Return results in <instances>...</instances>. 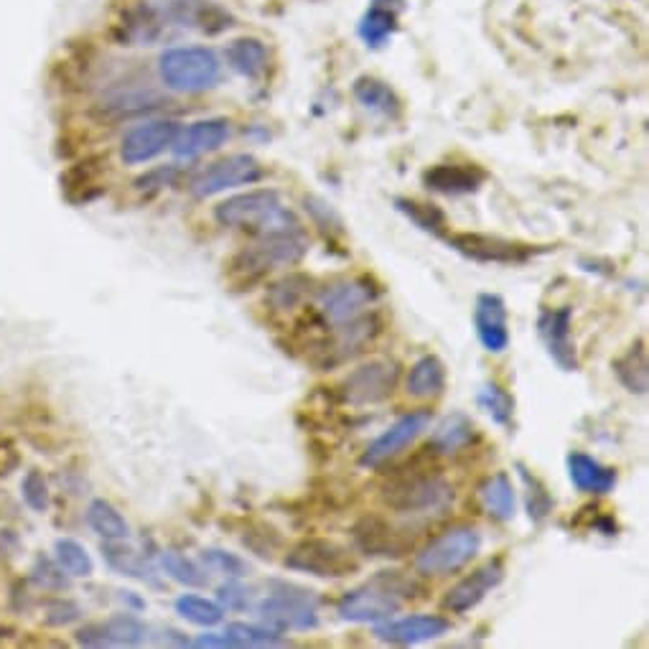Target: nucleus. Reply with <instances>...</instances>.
<instances>
[{
	"label": "nucleus",
	"mask_w": 649,
	"mask_h": 649,
	"mask_svg": "<svg viewBox=\"0 0 649 649\" xmlns=\"http://www.w3.org/2000/svg\"><path fill=\"white\" fill-rule=\"evenodd\" d=\"M382 502L411 520L443 518L453 504V486L431 466L400 469L382 484Z\"/></svg>",
	"instance_id": "nucleus-1"
},
{
	"label": "nucleus",
	"mask_w": 649,
	"mask_h": 649,
	"mask_svg": "<svg viewBox=\"0 0 649 649\" xmlns=\"http://www.w3.org/2000/svg\"><path fill=\"white\" fill-rule=\"evenodd\" d=\"M421 593L423 586L407 573L380 571L357 589L346 591L336 603V613L352 625H380L393 619L407 599H417Z\"/></svg>",
	"instance_id": "nucleus-2"
},
{
	"label": "nucleus",
	"mask_w": 649,
	"mask_h": 649,
	"mask_svg": "<svg viewBox=\"0 0 649 649\" xmlns=\"http://www.w3.org/2000/svg\"><path fill=\"white\" fill-rule=\"evenodd\" d=\"M215 219L222 227L243 229L253 237H265L301 225L298 217L281 201V194L273 189L235 194V197L217 204Z\"/></svg>",
	"instance_id": "nucleus-3"
},
{
	"label": "nucleus",
	"mask_w": 649,
	"mask_h": 649,
	"mask_svg": "<svg viewBox=\"0 0 649 649\" xmlns=\"http://www.w3.org/2000/svg\"><path fill=\"white\" fill-rule=\"evenodd\" d=\"M271 593L257 603V617L275 631H308L318 627V596L306 586L278 581L268 583Z\"/></svg>",
	"instance_id": "nucleus-4"
},
{
	"label": "nucleus",
	"mask_w": 649,
	"mask_h": 649,
	"mask_svg": "<svg viewBox=\"0 0 649 649\" xmlns=\"http://www.w3.org/2000/svg\"><path fill=\"white\" fill-rule=\"evenodd\" d=\"M482 550V532L474 524H453L415 553V571L429 578L459 573Z\"/></svg>",
	"instance_id": "nucleus-5"
},
{
	"label": "nucleus",
	"mask_w": 649,
	"mask_h": 649,
	"mask_svg": "<svg viewBox=\"0 0 649 649\" xmlns=\"http://www.w3.org/2000/svg\"><path fill=\"white\" fill-rule=\"evenodd\" d=\"M158 75L168 90L197 95L219 85L222 61L207 47H176L158 59Z\"/></svg>",
	"instance_id": "nucleus-6"
},
{
	"label": "nucleus",
	"mask_w": 649,
	"mask_h": 649,
	"mask_svg": "<svg viewBox=\"0 0 649 649\" xmlns=\"http://www.w3.org/2000/svg\"><path fill=\"white\" fill-rule=\"evenodd\" d=\"M286 568L298 573H308L314 578H336L354 576L360 571V558L354 555L350 545H342L332 538H304L298 540L286 553Z\"/></svg>",
	"instance_id": "nucleus-7"
},
{
	"label": "nucleus",
	"mask_w": 649,
	"mask_h": 649,
	"mask_svg": "<svg viewBox=\"0 0 649 649\" xmlns=\"http://www.w3.org/2000/svg\"><path fill=\"white\" fill-rule=\"evenodd\" d=\"M318 314L324 316L328 326L352 322L362 316L372 304L382 298V286L372 275H357V278H340L316 288Z\"/></svg>",
	"instance_id": "nucleus-8"
},
{
	"label": "nucleus",
	"mask_w": 649,
	"mask_h": 649,
	"mask_svg": "<svg viewBox=\"0 0 649 649\" xmlns=\"http://www.w3.org/2000/svg\"><path fill=\"white\" fill-rule=\"evenodd\" d=\"M451 250L479 265H524L532 257L550 253L548 245H530L484 233H453L443 237Z\"/></svg>",
	"instance_id": "nucleus-9"
},
{
	"label": "nucleus",
	"mask_w": 649,
	"mask_h": 649,
	"mask_svg": "<svg viewBox=\"0 0 649 649\" xmlns=\"http://www.w3.org/2000/svg\"><path fill=\"white\" fill-rule=\"evenodd\" d=\"M400 380V364L395 360H370L354 367L346 375L340 387H336V397L344 405L352 407H367L385 403V400L395 393Z\"/></svg>",
	"instance_id": "nucleus-10"
},
{
	"label": "nucleus",
	"mask_w": 649,
	"mask_h": 649,
	"mask_svg": "<svg viewBox=\"0 0 649 649\" xmlns=\"http://www.w3.org/2000/svg\"><path fill=\"white\" fill-rule=\"evenodd\" d=\"M171 29L199 31L207 37L233 29L235 16L215 0H148Z\"/></svg>",
	"instance_id": "nucleus-11"
},
{
	"label": "nucleus",
	"mask_w": 649,
	"mask_h": 649,
	"mask_svg": "<svg viewBox=\"0 0 649 649\" xmlns=\"http://www.w3.org/2000/svg\"><path fill=\"white\" fill-rule=\"evenodd\" d=\"M265 176L263 164L250 154H235L227 158H219L212 166L204 168L194 176L189 184V191L197 199L217 197L222 191L237 189V186H253Z\"/></svg>",
	"instance_id": "nucleus-12"
},
{
	"label": "nucleus",
	"mask_w": 649,
	"mask_h": 649,
	"mask_svg": "<svg viewBox=\"0 0 649 649\" xmlns=\"http://www.w3.org/2000/svg\"><path fill=\"white\" fill-rule=\"evenodd\" d=\"M352 542L364 558H403L413 550L411 532L400 530L380 512L362 514L352 524Z\"/></svg>",
	"instance_id": "nucleus-13"
},
{
	"label": "nucleus",
	"mask_w": 649,
	"mask_h": 649,
	"mask_svg": "<svg viewBox=\"0 0 649 649\" xmlns=\"http://www.w3.org/2000/svg\"><path fill=\"white\" fill-rule=\"evenodd\" d=\"M431 421H433V411H429V407H417V411L400 415L385 433H380L377 439L364 449V453L360 456V466L364 469L385 466L387 461L400 456L407 446H413V443L421 439L425 431H429Z\"/></svg>",
	"instance_id": "nucleus-14"
},
{
	"label": "nucleus",
	"mask_w": 649,
	"mask_h": 649,
	"mask_svg": "<svg viewBox=\"0 0 649 649\" xmlns=\"http://www.w3.org/2000/svg\"><path fill=\"white\" fill-rule=\"evenodd\" d=\"M538 334L540 342L545 344L560 370L576 372L578 370V352L573 342V308L558 306V308H540L538 314Z\"/></svg>",
	"instance_id": "nucleus-15"
},
{
	"label": "nucleus",
	"mask_w": 649,
	"mask_h": 649,
	"mask_svg": "<svg viewBox=\"0 0 649 649\" xmlns=\"http://www.w3.org/2000/svg\"><path fill=\"white\" fill-rule=\"evenodd\" d=\"M451 631V621L439 613H413V617L403 619H387L380 621L372 629V635L380 642L395 645V647H413L423 642H433Z\"/></svg>",
	"instance_id": "nucleus-16"
},
{
	"label": "nucleus",
	"mask_w": 649,
	"mask_h": 649,
	"mask_svg": "<svg viewBox=\"0 0 649 649\" xmlns=\"http://www.w3.org/2000/svg\"><path fill=\"white\" fill-rule=\"evenodd\" d=\"M504 560L489 558L484 566H479L474 573H469L461 578V581L453 586V589L443 596V609H449L453 613H466L471 609H476L479 603L486 599L489 591H494L496 586L504 581Z\"/></svg>",
	"instance_id": "nucleus-17"
},
{
	"label": "nucleus",
	"mask_w": 649,
	"mask_h": 649,
	"mask_svg": "<svg viewBox=\"0 0 649 649\" xmlns=\"http://www.w3.org/2000/svg\"><path fill=\"white\" fill-rule=\"evenodd\" d=\"M179 122L174 120H150L144 126L132 128L126 138H122L120 156L128 166H140L154 161L164 150L174 146L176 136H179Z\"/></svg>",
	"instance_id": "nucleus-18"
},
{
	"label": "nucleus",
	"mask_w": 649,
	"mask_h": 649,
	"mask_svg": "<svg viewBox=\"0 0 649 649\" xmlns=\"http://www.w3.org/2000/svg\"><path fill=\"white\" fill-rule=\"evenodd\" d=\"M474 328L479 342L489 354L510 350V326H507V304L496 293H479L474 306Z\"/></svg>",
	"instance_id": "nucleus-19"
},
{
	"label": "nucleus",
	"mask_w": 649,
	"mask_h": 649,
	"mask_svg": "<svg viewBox=\"0 0 649 649\" xmlns=\"http://www.w3.org/2000/svg\"><path fill=\"white\" fill-rule=\"evenodd\" d=\"M423 186L443 197H466L476 194L486 181V171L474 164H439L425 168L421 176Z\"/></svg>",
	"instance_id": "nucleus-20"
},
{
	"label": "nucleus",
	"mask_w": 649,
	"mask_h": 649,
	"mask_svg": "<svg viewBox=\"0 0 649 649\" xmlns=\"http://www.w3.org/2000/svg\"><path fill=\"white\" fill-rule=\"evenodd\" d=\"M476 423L471 421V415L466 413H451L443 417V421L435 425L431 439H429V453L433 456H453V453H461L479 443Z\"/></svg>",
	"instance_id": "nucleus-21"
},
{
	"label": "nucleus",
	"mask_w": 649,
	"mask_h": 649,
	"mask_svg": "<svg viewBox=\"0 0 649 649\" xmlns=\"http://www.w3.org/2000/svg\"><path fill=\"white\" fill-rule=\"evenodd\" d=\"M566 466H568V476H571L573 486L583 494L603 496V494L613 492V486H617V482H619L617 471L607 464H601L599 459H593L583 451L568 453Z\"/></svg>",
	"instance_id": "nucleus-22"
},
{
	"label": "nucleus",
	"mask_w": 649,
	"mask_h": 649,
	"mask_svg": "<svg viewBox=\"0 0 649 649\" xmlns=\"http://www.w3.org/2000/svg\"><path fill=\"white\" fill-rule=\"evenodd\" d=\"M229 138V122L225 118H209L199 120L189 126L186 130H179L171 150L176 158H199L204 154H212L225 146V140Z\"/></svg>",
	"instance_id": "nucleus-23"
},
{
	"label": "nucleus",
	"mask_w": 649,
	"mask_h": 649,
	"mask_svg": "<svg viewBox=\"0 0 649 649\" xmlns=\"http://www.w3.org/2000/svg\"><path fill=\"white\" fill-rule=\"evenodd\" d=\"M168 29H171V26H168L161 19V13H158L156 8L146 0L144 6L132 8V11H128L126 19H122L120 41H122V47H154V43H158L166 37Z\"/></svg>",
	"instance_id": "nucleus-24"
},
{
	"label": "nucleus",
	"mask_w": 649,
	"mask_h": 649,
	"mask_svg": "<svg viewBox=\"0 0 649 649\" xmlns=\"http://www.w3.org/2000/svg\"><path fill=\"white\" fill-rule=\"evenodd\" d=\"M479 502L484 512L496 522H510L518 514V494L507 471H496L479 486Z\"/></svg>",
	"instance_id": "nucleus-25"
},
{
	"label": "nucleus",
	"mask_w": 649,
	"mask_h": 649,
	"mask_svg": "<svg viewBox=\"0 0 649 649\" xmlns=\"http://www.w3.org/2000/svg\"><path fill=\"white\" fill-rule=\"evenodd\" d=\"M407 395L415 400H431L439 397L446 390V364L435 354H425L417 360L405 380Z\"/></svg>",
	"instance_id": "nucleus-26"
},
{
	"label": "nucleus",
	"mask_w": 649,
	"mask_h": 649,
	"mask_svg": "<svg viewBox=\"0 0 649 649\" xmlns=\"http://www.w3.org/2000/svg\"><path fill=\"white\" fill-rule=\"evenodd\" d=\"M354 97H357L362 108L377 112L382 118L397 120L400 112H403V102H400L397 92L377 77H360L357 82H354Z\"/></svg>",
	"instance_id": "nucleus-27"
},
{
	"label": "nucleus",
	"mask_w": 649,
	"mask_h": 649,
	"mask_svg": "<svg viewBox=\"0 0 649 649\" xmlns=\"http://www.w3.org/2000/svg\"><path fill=\"white\" fill-rule=\"evenodd\" d=\"M611 370L617 380L625 385L631 395H647L649 390V362H647V344L637 340L629 346L627 354L611 362Z\"/></svg>",
	"instance_id": "nucleus-28"
},
{
	"label": "nucleus",
	"mask_w": 649,
	"mask_h": 649,
	"mask_svg": "<svg viewBox=\"0 0 649 649\" xmlns=\"http://www.w3.org/2000/svg\"><path fill=\"white\" fill-rule=\"evenodd\" d=\"M311 293H314V278L306 273H291L286 278L271 283L268 291H265V304L273 311L286 314V311H293L304 304Z\"/></svg>",
	"instance_id": "nucleus-29"
},
{
	"label": "nucleus",
	"mask_w": 649,
	"mask_h": 649,
	"mask_svg": "<svg viewBox=\"0 0 649 649\" xmlns=\"http://www.w3.org/2000/svg\"><path fill=\"white\" fill-rule=\"evenodd\" d=\"M227 65L247 79H260L268 69V49L260 39H235L227 47Z\"/></svg>",
	"instance_id": "nucleus-30"
},
{
	"label": "nucleus",
	"mask_w": 649,
	"mask_h": 649,
	"mask_svg": "<svg viewBox=\"0 0 649 649\" xmlns=\"http://www.w3.org/2000/svg\"><path fill=\"white\" fill-rule=\"evenodd\" d=\"M395 209L403 215L413 227L421 229L425 235L433 237H446L449 235V217L446 212L435 204L429 201H417V199H407V197H395Z\"/></svg>",
	"instance_id": "nucleus-31"
},
{
	"label": "nucleus",
	"mask_w": 649,
	"mask_h": 649,
	"mask_svg": "<svg viewBox=\"0 0 649 649\" xmlns=\"http://www.w3.org/2000/svg\"><path fill=\"white\" fill-rule=\"evenodd\" d=\"M476 403L482 411L492 417V423L502 425V429L512 431L514 429V395L507 393L500 382H484L482 390L476 393Z\"/></svg>",
	"instance_id": "nucleus-32"
},
{
	"label": "nucleus",
	"mask_w": 649,
	"mask_h": 649,
	"mask_svg": "<svg viewBox=\"0 0 649 649\" xmlns=\"http://www.w3.org/2000/svg\"><path fill=\"white\" fill-rule=\"evenodd\" d=\"M87 524L97 532V535L112 542H120L130 535L128 520L115 510L108 500H92L87 507Z\"/></svg>",
	"instance_id": "nucleus-33"
},
{
	"label": "nucleus",
	"mask_w": 649,
	"mask_h": 649,
	"mask_svg": "<svg viewBox=\"0 0 649 649\" xmlns=\"http://www.w3.org/2000/svg\"><path fill=\"white\" fill-rule=\"evenodd\" d=\"M397 29V16L390 11L385 6H372L367 13L360 19V39L367 43L370 49H380L385 47L387 39L393 37Z\"/></svg>",
	"instance_id": "nucleus-34"
},
{
	"label": "nucleus",
	"mask_w": 649,
	"mask_h": 649,
	"mask_svg": "<svg viewBox=\"0 0 649 649\" xmlns=\"http://www.w3.org/2000/svg\"><path fill=\"white\" fill-rule=\"evenodd\" d=\"M225 637L229 642L235 645V649H245V647H286L288 639L283 637V631H275L271 627H257V625H245V621H233L227 625Z\"/></svg>",
	"instance_id": "nucleus-35"
},
{
	"label": "nucleus",
	"mask_w": 649,
	"mask_h": 649,
	"mask_svg": "<svg viewBox=\"0 0 649 649\" xmlns=\"http://www.w3.org/2000/svg\"><path fill=\"white\" fill-rule=\"evenodd\" d=\"M174 607L181 619L191 621V625H197V627L209 629V627L222 625V619H225V609H222L217 601H209L197 593H181Z\"/></svg>",
	"instance_id": "nucleus-36"
},
{
	"label": "nucleus",
	"mask_w": 649,
	"mask_h": 649,
	"mask_svg": "<svg viewBox=\"0 0 649 649\" xmlns=\"http://www.w3.org/2000/svg\"><path fill=\"white\" fill-rule=\"evenodd\" d=\"M102 555H105V560H108V566L112 568V571L130 576V578H138V581L150 583V586H158L154 568H150L146 560H140L136 553H132V550L115 545L112 540H108V545H102Z\"/></svg>",
	"instance_id": "nucleus-37"
},
{
	"label": "nucleus",
	"mask_w": 649,
	"mask_h": 649,
	"mask_svg": "<svg viewBox=\"0 0 649 649\" xmlns=\"http://www.w3.org/2000/svg\"><path fill=\"white\" fill-rule=\"evenodd\" d=\"M304 209H306V215L311 217V222H314V225L318 227V233L324 235L326 243L336 245L346 237V227H344L342 215L322 197H304Z\"/></svg>",
	"instance_id": "nucleus-38"
},
{
	"label": "nucleus",
	"mask_w": 649,
	"mask_h": 649,
	"mask_svg": "<svg viewBox=\"0 0 649 649\" xmlns=\"http://www.w3.org/2000/svg\"><path fill=\"white\" fill-rule=\"evenodd\" d=\"M518 471H520V479H522V484H524V507H528V514H530V520L540 524V522H545L550 518V512H553V507H555V500L550 496L548 492V486L540 482V479L532 474V471L524 466V464H518Z\"/></svg>",
	"instance_id": "nucleus-39"
},
{
	"label": "nucleus",
	"mask_w": 649,
	"mask_h": 649,
	"mask_svg": "<svg viewBox=\"0 0 649 649\" xmlns=\"http://www.w3.org/2000/svg\"><path fill=\"white\" fill-rule=\"evenodd\" d=\"M55 553H57V563L65 568V573L75 576V578H90L95 573V563L90 553H87L82 542L77 540H57L55 545Z\"/></svg>",
	"instance_id": "nucleus-40"
},
{
	"label": "nucleus",
	"mask_w": 649,
	"mask_h": 649,
	"mask_svg": "<svg viewBox=\"0 0 649 649\" xmlns=\"http://www.w3.org/2000/svg\"><path fill=\"white\" fill-rule=\"evenodd\" d=\"M161 566L176 583L191 586V589H204V586H207V581H209L207 573H204L191 558L176 553V550H166V553L161 555Z\"/></svg>",
	"instance_id": "nucleus-41"
},
{
	"label": "nucleus",
	"mask_w": 649,
	"mask_h": 649,
	"mask_svg": "<svg viewBox=\"0 0 649 649\" xmlns=\"http://www.w3.org/2000/svg\"><path fill=\"white\" fill-rule=\"evenodd\" d=\"M105 631H108L110 647H138V645H144L148 637V629L144 621L130 617V613L112 617L108 625H105Z\"/></svg>",
	"instance_id": "nucleus-42"
},
{
	"label": "nucleus",
	"mask_w": 649,
	"mask_h": 649,
	"mask_svg": "<svg viewBox=\"0 0 649 649\" xmlns=\"http://www.w3.org/2000/svg\"><path fill=\"white\" fill-rule=\"evenodd\" d=\"M243 545L247 550H253L257 558L273 560L275 553H278V550L283 548V538H281L278 530L271 528V524L257 522L243 535Z\"/></svg>",
	"instance_id": "nucleus-43"
},
{
	"label": "nucleus",
	"mask_w": 649,
	"mask_h": 649,
	"mask_svg": "<svg viewBox=\"0 0 649 649\" xmlns=\"http://www.w3.org/2000/svg\"><path fill=\"white\" fill-rule=\"evenodd\" d=\"M204 563H207L209 568H215V571L219 573H225L227 578H245L247 573H250V566L245 563L243 558L235 555V553H227V550H217V548H212V550H204Z\"/></svg>",
	"instance_id": "nucleus-44"
},
{
	"label": "nucleus",
	"mask_w": 649,
	"mask_h": 649,
	"mask_svg": "<svg viewBox=\"0 0 649 649\" xmlns=\"http://www.w3.org/2000/svg\"><path fill=\"white\" fill-rule=\"evenodd\" d=\"M23 502L31 507L33 512H47L49 510V486L41 471H29L21 482Z\"/></svg>",
	"instance_id": "nucleus-45"
},
{
	"label": "nucleus",
	"mask_w": 649,
	"mask_h": 649,
	"mask_svg": "<svg viewBox=\"0 0 649 649\" xmlns=\"http://www.w3.org/2000/svg\"><path fill=\"white\" fill-rule=\"evenodd\" d=\"M31 573H33V581H37L43 591H65L69 581H67V576H65V568L57 566V563H51L49 558H37V563H33L31 568Z\"/></svg>",
	"instance_id": "nucleus-46"
},
{
	"label": "nucleus",
	"mask_w": 649,
	"mask_h": 649,
	"mask_svg": "<svg viewBox=\"0 0 649 649\" xmlns=\"http://www.w3.org/2000/svg\"><path fill=\"white\" fill-rule=\"evenodd\" d=\"M217 599L222 601V609L225 607L235 609V611L250 609V591H247L243 583H237V578H233V581L225 583V586H219Z\"/></svg>",
	"instance_id": "nucleus-47"
},
{
	"label": "nucleus",
	"mask_w": 649,
	"mask_h": 649,
	"mask_svg": "<svg viewBox=\"0 0 649 649\" xmlns=\"http://www.w3.org/2000/svg\"><path fill=\"white\" fill-rule=\"evenodd\" d=\"M79 617H82V609H79L75 601H55L47 609V621L51 627L75 625V621H79Z\"/></svg>",
	"instance_id": "nucleus-48"
},
{
	"label": "nucleus",
	"mask_w": 649,
	"mask_h": 649,
	"mask_svg": "<svg viewBox=\"0 0 649 649\" xmlns=\"http://www.w3.org/2000/svg\"><path fill=\"white\" fill-rule=\"evenodd\" d=\"M77 642L82 647H110L108 631H105V625H92L77 631Z\"/></svg>",
	"instance_id": "nucleus-49"
},
{
	"label": "nucleus",
	"mask_w": 649,
	"mask_h": 649,
	"mask_svg": "<svg viewBox=\"0 0 649 649\" xmlns=\"http://www.w3.org/2000/svg\"><path fill=\"white\" fill-rule=\"evenodd\" d=\"M176 179V168H158V171H154V174H148V176H144V179H138L136 181V186L138 189H164V186H168Z\"/></svg>",
	"instance_id": "nucleus-50"
},
{
	"label": "nucleus",
	"mask_w": 649,
	"mask_h": 649,
	"mask_svg": "<svg viewBox=\"0 0 649 649\" xmlns=\"http://www.w3.org/2000/svg\"><path fill=\"white\" fill-rule=\"evenodd\" d=\"M19 464H21L19 451H16L11 443H0V476H8L11 471L19 469Z\"/></svg>",
	"instance_id": "nucleus-51"
},
{
	"label": "nucleus",
	"mask_w": 649,
	"mask_h": 649,
	"mask_svg": "<svg viewBox=\"0 0 649 649\" xmlns=\"http://www.w3.org/2000/svg\"><path fill=\"white\" fill-rule=\"evenodd\" d=\"M194 647H233L235 649V645L229 642V639L225 637V635H201L197 642H194Z\"/></svg>",
	"instance_id": "nucleus-52"
},
{
	"label": "nucleus",
	"mask_w": 649,
	"mask_h": 649,
	"mask_svg": "<svg viewBox=\"0 0 649 649\" xmlns=\"http://www.w3.org/2000/svg\"><path fill=\"white\" fill-rule=\"evenodd\" d=\"M377 6H382V3H397V0H375Z\"/></svg>",
	"instance_id": "nucleus-53"
}]
</instances>
